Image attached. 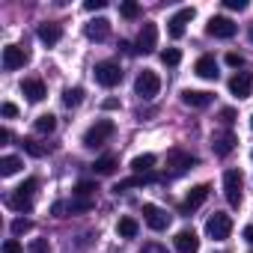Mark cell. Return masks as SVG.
Returning a JSON list of instances; mask_svg holds the SVG:
<instances>
[{
	"label": "cell",
	"instance_id": "1",
	"mask_svg": "<svg viewBox=\"0 0 253 253\" xmlns=\"http://www.w3.org/2000/svg\"><path fill=\"white\" fill-rule=\"evenodd\" d=\"M113 131H116V125H113L110 119H98L95 125H89V128H86L84 146H86V149H98V146H104V143L113 137Z\"/></svg>",
	"mask_w": 253,
	"mask_h": 253
},
{
	"label": "cell",
	"instance_id": "2",
	"mask_svg": "<svg viewBox=\"0 0 253 253\" xmlns=\"http://www.w3.org/2000/svg\"><path fill=\"white\" fill-rule=\"evenodd\" d=\"M134 92H137L143 101H152V98L161 92V78H158L155 72L143 69V72L137 75V81H134Z\"/></svg>",
	"mask_w": 253,
	"mask_h": 253
},
{
	"label": "cell",
	"instance_id": "3",
	"mask_svg": "<svg viewBox=\"0 0 253 253\" xmlns=\"http://www.w3.org/2000/svg\"><path fill=\"white\" fill-rule=\"evenodd\" d=\"M229 232H232V217H229V214L214 211V214L206 220V235H209L211 241H223V238H229Z\"/></svg>",
	"mask_w": 253,
	"mask_h": 253
},
{
	"label": "cell",
	"instance_id": "4",
	"mask_svg": "<svg viewBox=\"0 0 253 253\" xmlns=\"http://www.w3.org/2000/svg\"><path fill=\"white\" fill-rule=\"evenodd\" d=\"M241 191H244V179H241V170H226L223 173V197L229 206H238L241 203Z\"/></svg>",
	"mask_w": 253,
	"mask_h": 253
},
{
	"label": "cell",
	"instance_id": "5",
	"mask_svg": "<svg viewBox=\"0 0 253 253\" xmlns=\"http://www.w3.org/2000/svg\"><path fill=\"white\" fill-rule=\"evenodd\" d=\"M95 81L101 84V86H116L119 81H122V69H119V63H113V60H101V63H95Z\"/></svg>",
	"mask_w": 253,
	"mask_h": 253
},
{
	"label": "cell",
	"instance_id": "6",
	"mask_svg": "<svg viewBox=\"0 0 253 253\" xmlns=\"http://www.w3.org/2000/svg\"><path fill=\"white\" fill-rule=\"evenodd\" d=\"M143 220H146V226L155 229V232H164V229L170 226V214H167L164 209H158L155 203H143Z\"/></svg>",
	"mask_w": 253,
	"mask_h": 253
},
{
	"label": "cell",
	"instance_id": "7",
	"mask_svg": "<svg viewBox=\"0 0 253 253\" xmlns=\"http://www.w3.org/2000/svg\"><path fill=\"white\" fill-rule=\"evenodd\" d=\"M194 15H197V12H194V6H185V9L173 12V15H170V21H167V24H170V27H167V30H170V36H173V39H182V36H185V24H188V21H194Z\"/></svg>",
	"mask_w": 253,
	"mask_h": 253
},
{
	"label": "cell",
	"instance_id": "8",
	"mask_svg": "<svg viewBox=\"0 0 253 253\" xmlns=\"http://www.w3.org/2000/svg\"><path fill=\"white\" fill-rule=\"evenodd\" d=\"M235 30H238V27H235L226 15H214V18L209 21V27H206V33H209V36H214V39H232V36H235Z\"/></svg>",
	"mask_w": 253,
	"mask_h": 253
},
{
	"label": "cell",
	"instance_id": "9",
	"mask_svg": "<svg viewBox=\"0 0 253 253\" xmlns=\"http://www.w3.org/2000/svg\"><path fill=\"white\" fill-rule=\"evenodd\" d=\"M197 164V158L194 155H188V152H179V149H173L170 155H167V176H182L188 167H194Z\"/></svg>",
	"mask_w": 253,
	"mask_h": 253
},
{
	"label": "cell",
	"instance_id": "10",
	"mask_svg": "<svg viewBox=\"0 0 253 253\" xmlns=\"http://www.w3.org/2000/svg\"><path fill=\"white\" fill-rule=\"evenodd\" d=\"M155 48H158V27L152 21H146L143 30H140V36H137V51L140 54H152Z\"/></svg>",
	"mask_w": 253,
	"mask_h": 253
},
{
	"label": "cell",
	"instance_id": "11",
	"mask_svg": "<svg viewBox=\"0 0 253 253\" xmlns=\"http://www.w3.org/2000/svg\"><path fill=\"white\" fill-rule=\"evenodd\" d=\"M27 60H30V54H27L24 48H18V45H6V48H3V69H6V72L21 69Z\"/></svg>",
	"mask_w": 253,
	"mask_h": 253
},
{
	"label": "cell",
	"instance_id": "12",
	"mask_svg": "<svg viewBox=\"0 0 253 253\" xmlns=\"http://www.w3.org/2000/svg\"><path fill=\"white\" fill-rule=\"evenodd\" d=\"M206 197H209V185H197V188H191L179 211H182V214H191V211H197V209L206 203Z\"/></svg>",
	"mask_w": 253,
	"mask_h": 253
},
{
	"label": "cell",
	"instance_id": "13",
	"mask_svg": "<svg viewBox=\"0 0 253 253\" xmlns=\"http://www.w3.org/2000/svg\"><path fill=\"white\" fill-rule=\"evenodd\" d=\"M229 92H232L235 98H247V95L253 92V78H250L247 72L232 75V78H229Z\"/></svg>",
	"mask_w": 253,
	"mask_h": 253
},
{
	"label": "cell",
	"instance_id": "14",
	"mask_svg": "<svg viewBox=\"0 0 253 253\" xmlns=\"http://www.w3.org/2000/svg\"><path fill=\"white\" fill-rule=\"evenodd\" d=\"M235 143H238V140H235L232 131H217V134L211 137V149H214L217 158H226V155L235 149Z\"/></svg>",
	"mask_w": 253,
	"mask_h": 253
},
{
	"label": "cell",
	"instance_id": "15",
	"mask_svg": "<svg viewBox=\"0 0 253 253\" xmlns=\"http://www.w3.org/2000/svg\"><path fill=\"white\" fill-rule=\"evenodd\" d=\"M173 244H176L179 253H200V235H197L194 229H182V232L173 238Z\"/></svg>",
	"mask_w": 253,
	"mask_h": 253
},
{
	"label": "cell",
	"instance_id": "16",
	"mask_svg": "<svg viewBox=\"0 0 253 253\" xmlns=\"http://www.w3.org/2000/svg\"><path fill=\"white\" fill-rule=\"evenodd\" d=\"M84 33H86V39H92V42H104V39L110 36V21H107V18H95V21H89V24L84 27Z\"/></svg>",
	"mask_w": 253,
	"mask_h": 253
},
{
	"label": "cell",
	"instance_id": "17",
	"mask_svg": "<svg viewBox=\"0 0 253 253\" xmlns=\"http://www.w3.org/2000/svg\"><path fill=\"white\" fill-rule=\"evenodd\" d=\"M194 72H197L203 81H217V75H220V72H217V60H214V57H209V54H206V57H200V60L194 63Z\"/></svg>",
	"mask_w": 253,
	"mask_h": 253
},
{
	"label": "cell",
	"instance_id": "18",
	"mask_svg": "<svg viewBox=\"0 0 253 253\" xmlns=\"http://www.w3.org/2000/svg\"><path fill=\"white\" fill-rule=\"evenodd\" d=\"M211 98H214V95H211V92H206V89H185V92H182V101H185L188 107H200V110H203V107H209V104H211Z\"/></svg>",
	"mask_w": 253,
	"mask_h": 253
},
{
	"label": "cell",
	"instance_id": "19",
	"mask_svg": "<svg viewBox=\"0 0 253 253\" xmlns=\"http://www.w3.org/2000/svg\"><path fill=\"white\" fill-rule=\"evenodd\" d=\"M39 39H42V45H48V48H54L60 39H63V30H60V24H39Z\"/></svg>",
	"mask_w": 253,
	"mask_h": 253
},
{
	"label": "cell",
	"instance_id": "20",
	"mask_svg": "<svg viewBox=\"0 0 253 253\" xmlns=\"http://www.w3.org/2000/svg\"><path fill=\"white\" fill-rule=\"evenodd\" d=\"M21 92L27 95V101H42V98H45V84H42L39 78H27V81L21 84Z\"/></svg>",
	"mask_w": 253,
	"mask_h": 253
},
{
	"label": "cell",
	"instance_id": "21",
	"mask_svg": "<svg viewBox=\"0 0 253 253\" xmlns=\"http://www.w3.org/2000/svg\"><path fill=\"white\" fill-rule=\"evenodd\" d=\"M155 179H158V176H152V173H146V176H131V179H122V182H116L113 194L128 191V188H143V185H149V182H155Z\"/></svg>",
	"mask_w": 253,
	"mask_h": 253
},
{
	"label": "cell",
	"instance_id": "22",
	"mask_svg": "<svg viewBox=\"0 0 253 253\" xmlns=\"http://www.w3.org/2000/svg\"><path fill=\"white\" fill-rule=\"evenodd\" d=\"M92 206H95L92 197H78V194H75V200L66 203V211H69V214H84V211H92Z\"/></svg>",
	"mask_w": 253,
	"mask_h": 253
},
{
	"label": "cell",
	"instance_id": "23",
	"mask_svg": "<svg viewBox=\"0 0 253 253\" xmlns=\"http://www.w3.org/2000/svg\"><path fill=\"white\" fill-rule=\"evenodd\" d=\"M6 203H9L15 211H30V209H33V197H30V194H24V191H18V188H15V194H9V200H6Z\"/></svg>",
	"mask_w": 253,
	"mask_h": 253
},
{
	"label": "cell",
	"instance_id": "24",
	"mask_svg": "<svg viewBox=\"0 0 253 253\" xmlns=\"http://www.w3.org/2000/svg\"><path fill=\"white\" fill-rule=\"evenodd\" d=\"M152 167H155V155H137L134 161H131V170H134V176H146V173H152Z\"/></svg>",
	"mask_w": 253,
	"mask_h": 253
},
{
	"label": "cell",
	"instance_id": "25",
	"mask_svg": "<svg viewBox=\"0 0 253 253\" xmlns=\"http://www.w3.org/2000/svg\"><path fill=\"white\" fill-rule=\"evenodd\" d=\"M137 229H140V223H137L134 217H119V223H116L119 238H134V235H137Z\"/></svg>",
	"mask_w": 253,
	"mask_h": 253
},
{
	"label": "cell",
	"instance_id": "26",
	"mask_svg": "<svg viewBox=\"0 0 253 253\" xmlns=\"http://www.w3.org/2000/svg\"><path fill=\"white\" fill-rule=\"evenodd\" d=\"M92 170H95L98 176H110V173L116 170V158H113V155H101V158L92 164Z\"/></svg>",
	"mask_w": 253,
	"mask_h": 253
},
{
	"label": "cell",
	"instance_id": "27",
	"mask_svg": "<svg viewBox=\"0 0 253 253\" xmlns=\"http://www.w3.org/2000/svg\"><path fill=\"white\" fill-rule=\"evenodd\" d=\"M54 128H57V116H54V113H42V116L36 119V131H39V134H51Z\"/></svg>",
	"mask_w": 253,
	"mask_h": 253
},
{
	"label": "cell",
	"instance_id": "28",
	"mask_svg": "<svg viewBox=\"0 0 253 253\" xmlns=\"http://www.w3.org/2000/svg\"><path fill=\"white\" fill-rule=\"evenodd\" d=\"M18 170H21V158H15V155H6L0 161V176H15Z\"/></svg>",
	"mask_w": 253,
	"mask_h": 253
},
{
	"label": "cell",
	"instance_id": "29",
	"mask_svg": "<svg viewBox=\"0 0 253 253\" xmlns=\"http://www.w3.org/2000/svg\"><path fill=\"white\" fill-rule=\"evenodd\" d=\"M81 101H84V89H81V86H69V89L63 92V104H66V107H78Z\"/></svg>",
	"mask_w": 253,
	"mask_h": 253
},
{
	"label": "cell",
	"instance_id": "30",
	"mask_svg": "<svg viewBox=\"0 0 253 253\" xmlns=\"http://www.w3.org/2000/svg\"><path fill=\"white\" fill-rule=\"evenodd\" d=\"M161 63H164V66H179V63H182V51H179V48L161 51Z\"/></svg>",
	"mask_w": 253,
	"mask_h": 253
},
{
	"label": "cell",
	"instance_id": "31",
	"mask_svg": "<svg viewBox=\"0 0 253 253\" xmlns=\"http://www.w3.org/2000/svg\"><path fill=\"white\" fill-rule=\"evenodd\" d=\"M119 15H122V18H128V21H131V18H137V15H140V6L134 3V0H125V3L119 6Z\"/></svg>",
	"mask_w": 253,
	"mask_h": 253
},
{
	"label": "cell",
	"instance_id": "32",
	"mask_svg": "<svg viewBox=\"0 0 253 253\" xmlns=\"http://www.w3.org/2000/svg\"><path fill=\"white\" fill-rule=\"evenodd\" d=\"M33 229V223L27 220V217H15L12 220V235H24V232H30Z\"/></svg>",
	"mask_w": 253,
	"mask_h": 253
},
{
	"label": "cell",
	"instance_id": "33",
	"mask_svg": "<svg viewBox=\"0 0 253 253\" xmlns=\"http://www.w3.org/2000/svg\"><path fill=\"white\" fill-rule=\"evenodd\" d=\"M27 253H51V244H48V238H36V241H30Z\"/></svg>",
	"mask_w": 253,
	"mask_h": 253
},
{
	"label": "cell",
	"instance_id": "34",
	"mask_svg": "<svg viewBox=\"0 0 253 253\" xmlns=\"http://www.w3.org/2000/svg\"><path fill=\"white\" fill-rule=\"evenodd\" d=\"M21 146H24V152H27V155H33V158H42V155H45V149H42L36 140H24Z\"/></svg>",
	"mask_w": 253,
	"mask_h": 253
},
{
	"label": "cell",
	"instance_id": "35",
	"mask_svg": "<svg viewBox=\"0 0 253 253\" xmlns=\"http://www.w3.org/2000/svg\"><path fill=\"white\" fill-rule=\"evenodd\" d=\"M92 191H98L92 182H78V188H75V194H78V197H92Z\"/></svg>",
	"mask_w": 253,
	"mask_h": 253
},
{
	"label": "cell",
	"instance_id": "36",
	"mask_svg": "<svg viewBox=\"0 0 253 253\" xmlns=\"http://www.w3.org/2000/svg\"><path fill=\"white\" fill-rule=\"evenodd\" d=\"M0 113H3L6 119H15V116H18V107H15L12 101H3V107H0Z\"/></svg>",
	"mask_w": 253,
	"mask_h": 253
},
{
	"label": "cell",
	"instance_id": "37",
	"mask_svg": "<svg viewBox=\"0 0 253 253\" xmlns=\"http://www.w3.org/2000/svg\"><path fill=\"white\" fill-rule=\"evenodd\" d=\"M223 6H226V9H235V12H241V9H247V0H223Z\"/></svg>",
	"mask_w": 253,
	"mask_h": 253
},
{
	"label": "cell",
	"instance_id": "38",
	"mask_svg": "<svg viewBox=\"0 0 253 253\" xmlns=\"http://www.w3.org/2000/svg\"><path fill=\"white\" fill-rule=\"evenodd\" d=\"M107 3H104V0H86V3H84V9L86 12H98V9H104Z\"/></svg>",
	"mask_w": 253,
	"mask_h": 253
},
{
	"label": "cell",
	"instance_id": "39",
	"mask_svg": "<svg viewBox=\"0 0 253 253\" xmlns=\"http://www.w3.org/2000/svg\"><path fill=\"white\" fill-rule=\"evenodd\" d=\"M220 122H223V125H232V122H235V110H232V107H223V110H220Z\"/></svg>",
	"mask_w": 253,
	"mask_h": 253
},
{
	"label": "cell",
	"instance_id": "40",
	"mask_svg": "<svg viewBox=\"0 0 253 253\" xmlns=\"http://www.w3.org/2000/svg\"><path fill=\"white\" fill-rule=\"evenodd\" d=\"M24 247H21V241H15V238H9L6 244H3V253H21Z\"/></svg>",
	"mask_w": 253,
	"mask_h": 253
},
{
	"label": "cell",
	"instance_id": "41",
	"mask_svg": "<svg viewBox=\"0 0 253 253\" xmlns=\"http://www.w3.org/2000/svg\"><path fill=\"white\" fill-rule=\"evenodd\" d=\"M226 66L238 69V66H244V57H241V54H226Z\"/></svg>",
	"mask_w": 253,
	"mask_h": 253
},
{
	"label": "cell",
	"instance_id": "42",
	"mask_svg": "<svg viewBox=\"0 0 253 253\" xmlns=\"http://www.w3.org/2000/svg\"><path fill=\"white\" fill-rule=\"evenodd\" d=\"M36 188H39V182H36V179H27L18 191H24V194H30V197H33V194H36Z\"/></svg>",
	"mask_w": 253,
	"mask_h": 253
},
{
	"label": "cell",
	"instance_id": "43",
	"mask_svg": "<svg viewBox=\"0 0 253 253\" xmlns=\"http://www.w3.org/2000/svg\"><path fill=\"white\" fill-rule=\"evenodd\" d=\"M101 107H104V110H116V107H119V98H104Z\"/></svg>",
	"mask_w": 253,
	"mask_h": 253
},
{
	"label": "cell",
	"instance_id": "44",
	"mask_svg": "<svg viewBox=\"0 0 253 253\" xmlns=\"http://www.w3.org/2000/svg\"><path fill=\"white\" fill-rule=\"evenodd\" d=\"M140 253H167V250H164L161 244H146V247H143Z\"/></svg>",
	"mask_w": 253,
	"mask_h": 253
},
{
	"label": "cell",
	"instance_id": "45",
	"mask_svg": "<svg viewBox=\"0 0 253 253\" xmlns=\"http://www.w3.org/2000/svg\"><path fill=\"white\" fill-rule=\"evenodd\" d=\"M241 235H244V241H250V244H253V223H250V226H244V232H241Z\"/></svg>",
	"mask_w": 253,
	"mask_h": 253
},
{
	"label": "cell",
	"instance_id": "46",
	"mask_svg": "<svg viewBox=\"0 0 253 253\" xmlns=\"http://www.w3.org/2000/svg\"><path fill=\"white\" fill-rule=\"evenodd\" d=\"M119 48H122V51H125V54H134V51H137V48H134V45H131V42H119Z\"/></svg>",
	"mask_w": 253,
	"mask_h": 253
},
{
	"label": "cell",
	"instance_id": "47",
	"mask_svg": "<svg viewBox=\"0 0 253 253\" xmlns=\"http://www.w3.org/2000/svg\"><path fill=\"white\" fill-rule=\"evenodd\" d=\"M9 137H12L9 128H0V143H9Z\"/></svg>",
	"mask_w": 253,
	"mask_h": 253
},
{
	"label": "cell",
	"instance_id": "48",
	"mask_svg": "<svg viewBox=\"0 0 253 253\" xmlns=\"http://www.w3.org/2000/svg\"><path fill=\"white\" fill-rule=\"evenodd\" d=\"M247 36H250V42H253V27H250V33H247Z\"/></svg>",
	"mask_w": 253,
	"mask_h": 253
},
{
	"label": "cell",
	"instance_id": "49",
	"mask_svg": "<svg viewBox=\"0 0 253 253\" xmlns=\"http://www.w3.org/2000/svg\"><path fill=\"white\" fill-rule=\"evenodd\" d=\"M250 128H253V116H250Z\"/></svg>",
	"mask_w": 253,
	"mask_h": 253
}]
</instances>
